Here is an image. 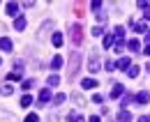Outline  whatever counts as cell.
Instances as JSON below:
<instances>
[{"label": "cell", "instance_id": "6da1fadb", "mask_svg": "<svg viewBox=\"0 0 150 122\" xmlns=\"http://www.w3.org/2000/svg\"><path fill=\"white\" fill-rule=\"evenodd\" d=\"M69 35H72L74 46H81V44H83V28H81L79 23H72V25H69Z\"/></svg>", "mask_w": 150, "mask_h": 122}, {"label": "cell", "instance_id": "7a4b0ae2", "mask_svg": "<svg viewBox=\"0 0 150 122\" xmlns=\"http://www.w3.org/2000/svg\"><path fill=\"white\" fill-rule=\"evenodd\" d=\"M79 67H81V55H79V53H72V55H69V76H72V78L76 76Z\"/></svg>", "mask_w": 150, "mask_h": 122}, {"label": "cell", "instance_id": "3957f363", "mask_svg": "<svg viewBox=\"0 0 150 122\" xmlns=\"http://www.w3.org/2000/svg\"><path fill=\"white\" fill-rule=\"evenodd\" d=\"M88 69H90V74H97V69H99V55H97V53H93V55H90Z\"/></svg>", "mask_w": 150, "mask_h": 122}, {"label": "cell", "instance_id": "277c9868", "mask_svg": "<svg viewBox=\"0 0 150 122\" xmlns=\"http://www.w3.org/2000/svg\"><path fill=\"white\" fill-rule=\"evenodd\" d=\"M122 92H125V87L120 85V83H115V85L111 87V92H109V97H111V99H120V97H122Z\"/></svg>", "mask_w": 150, "mask_h": 122}, {"label": "cell", "instance_id": "5b68a950", "mask_svg": "<svg viewBox=\"0 0 150 122\" xmlns=\"http://www.w3.org/2000/svg\"><path fill=\"white\" fill-rule=\"evenodd\" d=\"M49 99H51V90H49V87L39 90V99H37V104H46Z\"/></svg>", "mask_w": 150, "mask_h": 122}, {"label": "cell", "instance_id": "8992f818", "mask_svg": "<svg viewBox=\"0 0 150 122\" xmlns=\"http://www.w3.org/2000/svg\"><path fill=\"white\" fill-rule=\"evenodd\" d=\"M0 51H12V39L9 37H0Z\"/></svg>", "mask_w": 150, "mask_h": 122}, {"label": "cell", "instance_id": "52a82bcc", "mask_svg": "<svg viewBox=\"0 0 150 122\" xmlns=\"http://www.w3.org/2000/svg\"><path fill=\"white\" fill-rule=\"evenodd\" d=\"M97 85H99V83H97L95 78H83V81H81V87H83V90H93V87H97Z\"/></svg>", "mask_w": 150, "mask_h": 122}, {"label": "cell", "instance_id": "ba28073f", "mask_svg": "<svg viewBox=\"0 0 150 122\" xmlns=\"http://www.w3.org/2000/svg\"><path fill=\"white\" fill-rule=\"evenodd\" d=\"M51 44H53L56 49H60V46H62V35H60V32H53V35H51Z\"/></svg>", "mask_w": 150, "mask_h": 122}, {"label": "cell", "instance_id": "9c48e42d", "mask_svg": "<svg viewBox=\"0 0 150 122\" xmlns=\"http://www.w3.org/2000/svg\"><path fill=\"white\" fill-rule=\"evenodd\" d=\"M5 12H7V14H9V16H14V14H16V12H19V2H9V5H7V7H5Z\"/></svg>", "mask_w": 150, "mask_h": 122}, {"label": "cell", "instance_id": "30bf717a", "mask_svg": "<svg viewBox=\"0 0 150 122\" xmlns=\"http://www.w3.org/2000/svg\"><path fill=\"white\" fill-rule=\"evenodd\" d=\"M136 102H139V104H148L150 102V92H139V94H136Z\"/></svg>", "mask_w": 150, "mask_h": 122}, {"label": "cell", "instance_id": "8fae6325", "mask_svg": "<svg viewBox=\"0 0 150 122\" xmlns=\"http://www.w3.org/2000/svg\"><path fill=\"white\" fill-rule=\"evenodd\" d=\"M60 67H62V55H56V58H53V60H51V69H60Z\"/></svg>", "mask_w": 150, "mask_h": 122}, {"label": "cell", "instance_id": "7c38bea8", "mask_svg": "<svg viewBox=\"0 0 150 122\" xmlns=\"http://www.w3.org/2000/svg\"><path fill=\"white\" fill-rule=\"evenodd\" d=\"M25 25H28V21H25L23 16H16V21H14V28H16V30H23Z\"/></svg>", "mask_w": 150, "mask_h": 122}, {"label": "cell", "instance_id": "4fadbf2b", "mask_svg": "<svg viewBox=\"0 0 150 122\" xmlns=\"http://www.w3.org/2000/svg\"><path fill=\"white\" fill-rule=\"evenodd\" d=\"M113 42H115V37H113V35H104V42H102V46H104V49H111Z\"/></svg>", "mask_w": 150, "mask_h": 122}, {"label": "cell", "instance_id": "5bb4252c", "mask_svg": "<svg viewBox=\"0 0 150 122\" xmlns=\"http://www.w3.org/2000/svg\"><path fill=\"white\" fill-rule=\"evenodd\" d=\"M21 76H23V74L19 71V65H16V69H14V71H9V74H7V78H9V81H19Z\"/></svg>", "mask_w": 150, "mask_h": 122}, {"label": "cell", "instance_id": "9a60e30c", "mask_svg": "<svg viewBox=\"0 0 150 122\" xmlns=\"http://www.w3.org/2000/svg\"><path fill=\"white\" fill-rule=\"evenodd\" d=\"M118 120H120V122H129L132 120V113H129V111H120V113H118Z\"/></svg>", "mask_w": 150, "mask_h": 122}, {"label": "cell", "instance_id": "2e32d148", "mask_svg": "<svg viewBox=\"0 0 150 122\" xmlns=\"http://www.w3.org/2000/svg\"><path fill=\"white\" fill-rule=\"evenodd\" d=\"M56 85H60V76H58V74H51V76H49V87H56Z\"/></svg>", "mask_w": 150, "mask_h": 122}, {"label": "cell", "instance_id": "e0dca14e", "mask_svg": "<svg viewBox=\"0 0 150 122\" xmlns=\"http://www.w3.org/2000/svg\"><path fill=\"white\" fill-rule=\"evenodd\" d=\"M67 122H86V120H83V115H79V113H69V115H67Z\"/></svg>", "mask_w": 150, "mask_h": 122}, {"label": "cell", "instance_id": "ac0fdd59", "mask_svg": "<svg viewBox=\"0 0 150 122\" xmlns=\"http://www.w3.org/2000/svg\"><path fill=\"white\" fill-rule=\"evenodd\" d=\"M113 35H115V39H125V28H122V25H115Z\"/></svg>", "mask_w": 150, "mask_h": 122}, {"label": "cell", "instance_id": "d6986e66", "mask_svg": "<svg viewBox=\"0 0 150 122\" xmlns=\"http://www.w3.org/2000/svg\"><path fill=\"white\" fill-rule=\"evenodd\" d=\"M127 76H129V78H136V76H139V67H136V65H132L129 69H127Z\"/></svg>", "mask_w": 150, "mask_h": 122}, {"label": "cell", "instance_id": "ffe728a7", "mask_svg": "<svg viewBox=\"0 0 150 122\" xmlns=\"http://www.w3.org/2000/svg\"><path fill=\"white\" fill-rule=\"evenodd\" d=\"M30 104H33V97H30V94H23V97H21V106L25 108V106H30Z\"/></svg>", "mask_w": 150, "mask_h": 122}, {"label": "cell", "instance_id": "44dd1931", "mask_svg": "<svg viewBox=\"0 0 150 122\" xmlns=\"http://www.w3.org/2000/svg\"><path fill=\"white\" fill-rule=\"evenodd\" d=\"M127 46H129V51H134V53H136L139 49H141V44H139V39H132V42L127 44Z\"/></svg>", "mask_w": 150, "mask_h": 122}, {"label": "cell", "instance_id": "7402d4cb", "mask_svg": "<svg viewBox=\"0 0 150 122\" xmlns=\"http://www.w3.org/2000/svg\"><path fill=\"white\" fill-rule=\"evenodd\" d=\"M136 102V97H132V94H125L122 97V106H129V104H134Z\"/></svg>", "mask_w": 150, "mask_h": 122}, {"label": "cell", "instance_id": "603a6c76", "mask_svg": "<svg viewBox=\"0 0 150 122\" xmlns=\"http://www.w3.org/2000/svg\"><path fill=\"white\" fill-rule=\"evenodd\" d=\"M132 28H134V32H146V30H148V28H146V23H134Z\"/></svg>", "mask_w": 150, "mask_h": 122}, {"label": "cell", "instance_id": "cb8c5ba5", "mask_svg": "<svg viewBox=\"0 0 150 122\" xmlns=\"http://www.w3.org/2000/svg\"><path fill=\"white\" fill-rule=\"evenodd\" d=\"M118 69H129V58H122L118 62Z\"/></svg>", "mask_w": 150, "mask_h": 122}, {"label": "cell", "instance_id": "d4e9b609", "mask_svg": "<svg viewBox=\"0 0 150 122\" xmlns=\"http://www.w3.org/2000/svg\"><path fill=\"white\" fill-rule=\"evenodd\" d=\"M115 67H118V62H113V60H106V65H104V69H106V71H113Z\"/></svg>", "mask_w": 150, "mask_h": 122}, {"label": "cell", "instance_id": "484cf974", "mask_svg": "<svg viewBox=\"0 0 150 122\" xmlns=\"http://www.w3.org/2000/svg\"><path fill=\"white\" fill-rule=\"evenodd\" d=\"M25 122H39V115L37 113H30V115L25 118Z\"/></svg>", "mask_w": 150, "mask_h": 122}, {"label": "cell", "instance_id": "4316f807", "mask_svg": "<svg viewBox=\"0 0 150 122\" xmlns=\"http://www.w3.org/2000/svg\"><path fill=\"white\" fill-rule=\"evenodd\" d=\"M72 99H74L79 106H83V97H81V94H76V92H74V94H72Z\"/></svg>", "mask_w": 150, "mask_h": 122}, {"label": "cell", "instance_id": "83f0119b", "mask_svg": "<svg viewBox=\"0 0 150 122\" xmlns=\"http://www.w3.org/2000/svg\"><path fill=\"white\" fill-rule=\"evenodd\" d=\"M53 102H56V104H62V102H65V94H60V92H58L56 97H53Z\"/></svg>", "mask_w": 150, "mask_h": 122}, {"label": "cell", "instance_id": "f1b7e54d", "mask_svg": "<svg viewBox=\"0 0 150 122\" xmlns=\"http://www.w3.org/2000/svg\"><path fill=\"white\" fill-rule=\"evenodd\" d=\"M0 92H2V94H12L14 90H12V85H5V87H2V90H0Z\"/></svg>", "mask_w": 150, "mask_h": 122}, {"label": "cell", "instance_id": "f546056e", "mask_svg": "<svg viewBox=\"0 0 150 122\" xmlns=\"http://www.w3.org/2000/svg\"><path fill=\"white\" fill-rule=\"evenodd\" d=\"M90 7H93V12H95V9H99V7H102V2H99V0H93V2H90Z\"/></svg>", "mask_w": 150, "mask_h": 122}, {"label": "cell", "instance_id": "4dcf8cb0", "mask_svg": "<svg viewBox=\"0 0 150 122\" xmlns=\"http://www.w3.org/2000/svg\"><path fill=\"white\" fill-rule=\"evenodd\" d=\"M143 18H146V21H150V5L143 9Z\"/></svg>", "mask_w": 150, "mask_h": 122}, {"label": "cell", "instance_id": "1f68e13d", "mask_svg": "<svg viewBox=\"0 0 150 122\" xmlns=\"http://www.w3.org/2000/svg\"><path fill=\"white\" fill-rule=\"evenodd\" d=\"M93 102H95V104H102V102H104V97H102V94H95Z\"/></svg>", "mask_w": 150, "mask_h": 122}, {"label": "cell", "instance_id": "d6a6232c", "mask_svg": "<svg viewBox=\"0 0 150 122\" xmlns=\"http://www.w3.org/2000/svg\"><path fill=\"white\" fill-rule=\"evenodd\" d=\"M102 32H104V30H102V25H97V28H93V35L97 37V35H102Z\"/></svg>", "mask_w": 150, "mask_h": 122}, {"label": "cell", "instance_id": "836d02e7", "mask_svg": "<svg viewBox=\"0 0 150 122\" xmlns=\"http://www.w3.org/2000/svg\"><path fill=\"white\" fill-rule=\"evenodd\" d=\"M139 122H150V118H148V115H143V118H139Z\"/></svg>", "mask_w": 150, "mask_h": 122}, {"label": "cell", "instance_id": "e575fe53", "mask_svg": "<svg viewBox=\"0 0 150 122\" xmlns=\"http://www.w3.org/2000/svg\"><path fill=\"white\" fill-rule=\"evenodd\" d=\"M88 122H102V120H99L97 115H93V118H90V120H88Z\"/></svg>", "mask_w": 150, "mask_h": 122}, {"label": "cell", "instance_id": "d590c367", "mask_svg": "<svg viewBox=\"0 0 150 122\" xmlns=\"http://www.w3.org/2000/svg\"><path fill=\"white\" fill-rule=\"evenodd\" d=\"M143 53H146V55H150V44L146 46V49H143Z\"/></svg>", "mask_w": 150, "mask_h": 122}, {"label": "cell", "instance_id": "8d00e7d4", "mask_svg": "<svg viewBox=\"0 0 150 122\" xmlns=\"http://www.w3.org/2000/svg\"><path fill=\"white\" fill-rule=\"evenodd\" d=\"M0 62H2V58H0Z\"/></svg>", "mask_w": 150, "mask_h": 122}]
</instances>
